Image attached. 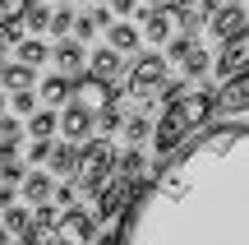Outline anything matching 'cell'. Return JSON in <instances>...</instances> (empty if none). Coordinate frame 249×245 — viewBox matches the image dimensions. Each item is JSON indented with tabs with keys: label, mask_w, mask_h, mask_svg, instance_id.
<instances>
[{
	"label": "cell",
	"mask_w": 249,
	"mask_h": 245,
	"mask_svg": "<svg viewBox=\"0 0 249 245\" xmlns=\"http://www.w3.org/2000/svg\"><path fill=\"white\" fill-rule=\"evenodd\" d=\"M70 28H74V9H55V14H51V33H70Z\"/></svg>",
	"instance_id": "cell-30"
},
{
	"label": "cell",
	"mask_w": 249,
	"mask_h": 245,
	"mask_svg": "<svg viewBox=\"0 0 249 245\" xmlns=\"http://www.w3.org/2000/svg\"><path fill=\"white\" fill-rule=\"evenodd\" d=\"M28 157H33V162H46V157H51V144H33V153H28Z\"/></svg>",
	"instance_id": "cell-37"
},
{
	"label": "cell",
	"mask_w": 249,
	"mask_h": 245,
	"mask_svg": "<svg viewBox=\"0 0 249 245\" xmlns=\"http://www.w3.org/2000/svg\"><path fill=\"white\" fill-rule=\"evenodd\" d=\"M51 171H60V176H74V167H79V144H51Z\"/></svg>",
	"instance_id": "cell-14"
},
{
	"label": "cell",
	"mask_w": 249,
	"mask_h": 245,
	"mask_svg": "<svg viewBox=\"0 0 249 245\" xmlns=\"http://www.w3.org/2000/svg\"><path fill=\"white\" fill-rule=\"evenodd\" d=\"M92 28H97V23H92V14H79V19H74V33H79V37H88Z\"/></svg>",
	"instance_id": "cell-35"
},
{
	"label": "cell",
	"mask_w": 249,
	"mask_h": 245,
	"mask_svg": "<svg viewBox=\"0 0 249 245\" xmlns=\"http://www.w3.org/2000/svg\"><path fill=\"white\" fill-rule=\"evenodd\" d=\"M70 93H74V83L60 79V74H55V79H42V102H46V107H60V102H70Z\"/></svg>",
	"instance_id": "cell-18"
},
{
	"label": "cell",
	"mask_w": 249,
	"mask_h": 245,
	"mask_svg": "<svg viewBox=\"0 0 249 245\" xmlns=\"http://www.w3.org/2000/svg\"><path fill=\"white\" fill-rule=\"evenodd\" d=\"M180 9H185V14H194L198 23H203V19H213L217 14V0H176Z\"/></svg>",
	"instance_id": "cell-23"
},
{
	"label": "cell",
	"mask_w": 249,
	"mask_h": 245,
	"mask_svg": "<svg viewBox=\"0 0 249 245\" xmlns=\"http://www.w3.org/2000/svg\"><path fill=\"white\" fill-rule=\"evenodd\" d=\"M213 116H217L213 93H203V88H198V93H180L176 102H166L157 130H152V148L161 153V162H166L180 144H189L194 130H208V120H213Z\"/></svg>",
	"instance_id": "cell-2"
},
{
	"label": "cell",
	"mask_w": 249,
	"mask_h": 245,
	"mask_svg": "<svg viewBox=\"0 0 249 245\" xmlns=\"http://www.w3.org/2000/svg\"><path fill=\"white\" fill-rule=\"evenodd\" d=\"M97 125H102V130H107V134H111V130H120V111H116V107H111V111H107V116H97Z\"/></svg>",
	"instance_id": "cell-34"
},
{
	"label": "cell",
	"mask_w": 249,
	"mask_h": 245,
	"mask_svg": "<svg viewBox=\"0 0 249 245\" xmlns=\"http://www.w3.org/2000/svg\"><path fill=\"white\" fill-rule=\"evenodd\" d=\"M97 213H88V208H70V213H60V222H55V241H65V245H92L97 241Z\"/></svg>",
	"instance_id": "cell-5"
},
{
	"label": "cell",
	"mask_w": 249,
	"mask_h": 245,
	"mask_svg": "<svg viewBox=\"0 0 249 245\" xmlns=\"http://www.w3.org/2000/svg\"><path fill=\"white\" fill-rule=\"evenodd\" d=\"M23 194L33 204H46L55 194V185H51V176H46V171H33V176H23Z\"/></svg>",
	"instance_id": "cell-16"
},
{
	"label": "cell",
	"mask_w": 249,
	"mask_h": 245,
	"mask_svg": "<svg viewBox=\"0 0 249 245\" xmlns=\"http://www.w3.org/2000/svg\"><path fill=\"white\" fill-rule=\"evenodd\" d=\"M124 139H129V144L148 139V116H129V120H124Z\"/></svg>",
	"instance_id": "cell-28"
},
{
	"label": "cell",
	"mask_w": 249,
	"mask_h": 245,
	"mask_svg": "<svg viewBox=\"0 0 249 245\" xmlns=\"http://www.w3.org/2000/svg\"><path fill=\"white\" fill-rule=\"evenodd\" d=\"M0 116H5V102H0Z\"/></svg>",
	"instance_id": "cell-43"
},
{
	"label": "cell",
	"mask_w": 249,
	"mask_h": 245,
	"mask_svg": "<svg viewBox=\"0 0 249 245\" xmlns=\"http://www.w3.org/2000/svg\"><path fill=\"white\" fill-rule=\"evenodd\" d=\"M55 65H60L65 74H83V46L79 42H60L55 46Z\"/></svg>",
	"instance_id": "cell-17"
},
{
	"label": "cell",
	"mask_w": 249,
	"mask_h": 245,
	"mask_svg": "<svg viewBox=\"0 0 249 245\" xmlns=\"http://www.w3.org/2000/svg\"><path fill=\"white\" fill-rule=\"evenodd\" d=\"M0 176H5V185L23 181V162H18V144H0Z\"/></svg>",
	"instance_id": "cell-15"
},
{
	"label": "cell",
	"mask_w": 249,
	"mask_h": 245,
	"mask_svg": "<svg viewBox=\"0 0 249 245\" xmlns=\"http://www.w3.org/2000/svg\"><path fill=\"white\" fill-rule=\"evenodd\" d=\"M0 227H5V231H18V236H23V231H33V218H28L23 208H5V222H0Z\"/></svg>",
	"instance_id": "cell-25"
},
{
	"label": "cell",
	"mask_w": 249,
	"mask_h": 245,
	"mask_svg": "<svg viewBox=\"0 0 249 245\" xmlns=\"http://www.w3.org/2000/svg\"><path fill=\"white\" fill-rule=\"evenodd\" d=\"M88 70H92V79H102V83H107V79H116V74H120V56L111 51V46H102V51H92Z\"/></svg>",
	"instance_id": "cell-12"
},
{
	"label": "cell",
	"mask_w": 249,
	"mask_h": 245,
	"mask_svg": "<svg viewBox=\"0 0 249 245\" xmlns=\"http://www.w3.org/2000/svg\"><path fill=\"white\" fill-rule=\"evenodd\" d=\"M70 97H74V107H79V111H88V116L97 120V116H107V111H111V83L92 79V74H79Z\"/></svg>",
	"instance_id": "cell-6"
},
{
	"label": "cell",
	"mask_w": 249,
	"mask_h": 245,
	"mask_svg": "<svg viewBox=\"0 0 249 245\" xmlns=\"http://www.w3.org/2000/svg\"><path fill=\"white\" fill-rule=\"evenodd\" d=\"M60 125V116H51V111H37L33 120H28V130H33V139L37 144H51V130Z\"/></svg>",
	"instance_id": "cell-21"
},
{
	"label": "cell",
	"mask_w": 249,
	"mask_h": 245,
	"mask_svg": "<svg viewBox=\"0 0 249 245\" xmlns=\"http://www.w3.org/2000/svg\"><path fill=\"white\" fill-rule=\"evenodd\" d=\"M143 33H148V42H171L176 37V14L166 9H143Z\"/></svg>",
	"instance_id": "cell-10"
},
{
	"label": "cell",
	"mask_w": 249,
	"mask_h": 245,
	"mask_svg": "<svg viewBox=\"0 0 249 245\" xmlns=\"http://www.w3.org/2000/svg\"><path fill=\"white\" fill-rule=\"evenodd\" d=\"M23 42V23H0V51Z\"/></svg>",
	"instance_id": "cell-29"
},
{
	"label": "cell",
	"mask_w": 249,
	"mask_h": 245,
	"mask_svg": "<svg viewBox=\"0 0 249 245\" xmlns=\"http://www.w3.org/2000/svg\"><path fill=\"white\" fill-rule=\"evenodd\" d=\"M245 23H249V19H245V9H240V5H222V9H217L213 19H208V28H213V37H222V42H231V37L240 33Z\"/></svg>",
	"instance_id": "cell-9"
},
{
	"label": "cell",
	"mask_w": 249,
	"mask_h": 245,
	"mask_svg": "<svg viewBox=\"0 0 249 245\" xmlns=\"http://www.w3.org/2000/svg\"><path fill=\"white\" fill-rule=\"evenodd\" d=\"M0 83H5L9 93H28V83H33V70H28V65H5V70H0Z\"/></svg>",
	"instance_id": "cell-19"
},
{
	"label": "cell",
	"mask_w": 249,
	"mask_h": 245,
	"mask_svg": "<svg viewBox=\"0 0 249 245\" xmlns=\"http://www.w3.org/2000/svg\"><path fill=\"white\" fill-rule=\"evenodd\" d=\"M42 0H0V23H23V14Z\"/></svg>",
	"instance_id": "cell-22"
},
{
	"label": "cell",
	"mask_w": 249,
	"mask_h": 245,
	"mask_svg": "<svg viewBox=\"0 0 249 245\" xmlns=\"http://www.w3.org/2000/svg\"><path fill=\"white\" fill-rule=\"evenodd\" d=\"M88 130H92V116H88V111H79V107L70 102V107H65V116H60L65 144H83V139H88Z\"/></svg>",
	"instance_id": "cell-11"
},
{
	"label": "cell",
	"mask_w": 249,
	"mask_h": 245,
	"mask_svg": "<svg viewBox=\"0 0 249 245\" xmlns=\"http://www.w3.org/2000/svg\"><path fill=\"white\" fill-rule=\"evenodd\" d=\"M240 70H249V23L231 37V42H226L222 60H217V74H222V79H235Z\"/></svg>",
	"instance_id": "cell-8"
},
{
	"label": "cell",
	"mask_w": 249,
	"mask_h": 245,
	"mask_svg": "<svg viewBox=\"0 0 249 245\" xmlns=\"http://www.w3.org/2000/svg\"><path fill=\"white\" fill-rule=\"evenodd\" d=\"M116 227L120 245H249V120H217L180 144Z\"/></svg>",
	"instance_id": "cell-1"
},
{
	"label": "cell",
	"mask_w": 249,
	"mask_h": 245,
	"mask_svg": "<svg viewBox=\"0 0 249 245\" xmlns=\"http://www.w3.org/2000/svg\"><path fill=\"white\" fill-rule=\"evenodd\" d=\"M107 42H111V51H124V56H129V51H139V42H143V37H139V28H129V23H111V33H107Z\"/></svg>",
	"instance_id": "cell-13"
},
{
	"label": "cell",
	"mask_w": 249,
	"mask_h": 245,
	"mask_svg": "<svg viewBox=\"0 0 249 245\" xmlns=\"http://www.w3.org/2000/svg\"><path fill=\"white\" fill-rule=\"evenodd\" d=\"M0 134H5V144H18V120L14 116H0Z\"/></svg>",
	"instance_id": "cell-33"
},
{
	"label": "cell",
	"mask_w": 249,
	"mask_h": 245,
	"mask_svg": "<svg viewBox=\"0 0 249 245\" xmlns=\"http://www.w3.org/2000/svg\"><path fill=\"white\" fill-rule=\"evenodd\" d=\"M180 65H185V79H198V74L208 70V56H203V46H194V51H189Z\"/></svg>",
	"instance_id": "cell-26"
},
{
	"label": "cell",
	"mask_w": 249,
	"mask_h": 245,
	"mask_svg": "<svg viewBox=\"0 0 249 245\" xmlns=\"http://www.w3.org/2000/svg\"><path fill=\"white\" fill-rule=\"evenodd\" d=\"M0 208H14V190H0Z\"/></svg>",
	"instance_id": "cell-39"
},
{
	"label": "cell",
	"mask_w": 249,
	"mask_h": 245,
	"mask_svg": "<svg viewBox=\"0 0 249 245\" xmlns=\"http://www.w3.org/2000/svg\"><path fill=\"white\" fill-rule=\"evenodd\" d=\"M171 5V0H148V9H166Z\"/></svg>",
	"instance_id": "cell-40"
},
{
	"label": "cell",
	"mask_w": 249,
	"mask_h": 245,
	"mask_svg": "<svg viewBox=\"0 0 249 245\" xmlns=\"http://www.w3.org/2000/svg\"><path fill=\"white\" fill-rule=\"evenodd\" d=\"M139 171H143V153H134V148H129V153H124V162H120V171H116V176H124V181H139Z\"/></svg>",
	"instance_id": "cell-27"
},
{
	"label": "cell",
	"mask_w": 249,
	"mask_h": 245,
	"mask_svg": "<svg viewBox=\"0 0 249 245\" xmlns=\"http://www.w3.org/2000/svg\"><path fill=\"white\" fill-rule=\"evenodd\" d=\"M213 107H217V116H235V120L245 116L249 111V70H240L235 79L222 83V93L213 97Z\"/></svg>",
	"instance_id": "cell-7"
},
{
	"label": "cell",
	"mask_w": 249,
	"mask_h": 245,
	"mask_svg": "<svg viewBox=\"0 0 249 245\" xmlns=\"http://www.w3.org/2000/svg\"><path fill=\"white\" fill-rule=\"evenodd\" d=\"M51 199L60 204L65 213H70V208H74V185H55V194H51Z\"/></svg>",
	"instance_id": "cell-32"
},
{
	"label": "cell",
	"mask_w": 249,
	"mask_h": 245,
	"mask_svg": "<svg viewBox=\"0 0 249 245\" xmlns=\"http://www.w3.org/2000/svg\"><path fill=\"white\" fill-rule=\"evenodd\" d=\"M116 171V144L111 139H88V148H79V167H74V190L102 194L107 176Z\"/></svg>",
	"instance_id": "cell-4"
},
{
	"label": "cell",
	"mask_w": 249,
	"mask_h": 245,
	"mask_svg": "<svg viewBox=\"0 0 249 245\" xmlns=\"http://www.w3.org/2000/svg\"><path fill=\"white\" fill-rule=\"evenodd\" d=\"M0 245H9V231H5V227H0Z\"/></svg>",
	"instance_id": "cell-41"
},
{
	"label": "cell",
	"mask_w": 249,
	"mask_h": 245,
	"mask_svg": "<svg viewBox=\"0 0 249 245\" xmlns=\"http://www.w3.org/2000/svg\"><path fill=\"white\" fill-rule=\"evenodd\" d=\"M46 245H65V241H55V236H51V241H46Z\"/></svg>",
	"instance_id": "cell-42"
},
{
	"label": "cell",
	"mask_w": 249,
	"mask_h": 245,
	"mask_svg": "<svg viewBox=\"0 0 249 245\" xmlns=\"http://www.w3.org/2000/svg\"><path fill=\"white\" fill-rule=\"evenodd\" d=\"M14 111H23V116H28V111H33V93H14Z\"/></svg>",
	"instance_id": "cell-36"
},
{
	"label": "cell",
	"mask_w": 249,
	"mask_h": 245,
	"mask_svg": "<svg viewBox=\"0 0 249 245\" xmlns=\"http://www.w3.org/2000/svg\"><path fill=\"white\" fill-rule=\"evenodd\" d=\"M46 56H51V46L37 42V37H23V42H18V65H28V70H33V65H42Z\"/></svg>",
	"instance_id": "cell-20"
},
{
	"label": "cell",
	"mask_w": 249,
	"mask_h": 245,
	"mask_svg": "<svg viewBox=\"0 0 249 245\" xmlns=\"http://www.w3.org/2000/svg\"><path fill=\"white\" fill-rule=\"evenodd\" d=\"M180 88L185 83L180 79H166V60L161 56H139L129 70V79H124V102L129 107H152V102H176Z\"/></svg>",
	"instance_id": "cell-3"
},
{
	"label": "cell",
	"mask_w": 249,
	"mask_h": 245,
	"mask_svg": "<svg viewBox=\"0 0 249 245\" xmlns=\"http://www.w3.org/2000/svg\"><path fill=\"white\" fill-rule=\"evenodd\" d=\"M97 245H120V227H116V231H107V236H102Z\"/></svg>",
	"instance_id": "cell-38"
},
{
	"label": "cell",
	"mask_w": 249,
	"mask_h": 245,
	"mask_svg": "<svg viewBox=\"0 0 249 245\" xmlns=\"http://www.w3.org/2000/svg\"><path fill=\"white\" fill-rule=\"evenodd\" d=\"M23 28H33V33H46V28H51V9L46 5H33L23 14Z\"/></svg>",
	"instance_id": "cell-24"
},
{
	"label": "cell",
	"mask_w": 249,
	"mask_h": 245,
	"mask_svg": "<svg viewBox=\"0 0 249 245\" xmlns=\"http://www.w3.org/2000/svg\"><path fill=\"white\" fill-rule=\"evenodd\" d=\"M189 51H194V37H185V33H180V37H171V60H185Z\"/></svg>",
	"instance_id": "cell-31"
}]
</instances>
